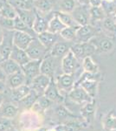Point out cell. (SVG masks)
Masks as SVG:
<instances>
[{"mask_svg":"<svg viewBox=\"0 0 116 131\" xmlns=\"http://www.w3.org/2000/svg\"><path fill=\"white\" fill-rule=\"evenodd\" d=\"M25 51L31 60H42L49 52L37 37L32 39Z\"/></svg>","mask_w":116,"mask_h":131,"instance_id":"cell-1","label":"cell"},{"mask_svg":"<svg viewBox=\"0 0 116 131\" xmlns=\"http://www.w3.org/2000/svg\"><path fill=\"white\" fill-rule=\"evenodd\" d=\"M70 51L79 61H82L84 58L88 56H91L93 53L96 52L95 46L90 41L87 42V43L73 42Z\"/></svg>","mask_w":116,"mask_h":131,"instance_id":"cell-2","label":"cell"},{"mask_svg":"<svg viewBox=\"0 0 116 131\" xmlns=\"http://www.w3.org/2000/svg\"><path fill=\"white\" fill-rule=\"evenodd\" d=\"M99 34H100V30L96 26H94L90 24L81 25L76 31V37H75V42L87 43Z\"/></svg>","mask_w":116,"mask_h":131,"instance_id":"cell-3","label":"cell"},{"mask_svg":"<svg viewBox=\"0 0 116 131\" xmlns=\"http://www.w3.org/2000/svg\"><path fill=\"white\" fill-rule=\"evenodd\" d=\"M80 67L79 60H77L71 51H69L65 56L62 57L61 61V67L63 73L75 74Z\"/></svg>","mask_w":116,"mask_h":131,"instance_id":"cell-4","label":"cell"},{"mask_svg":"<svg viewBox=\"0 0 116 131\" xmlns=\"http://www.w3.org/2000/svg\"><path fill=\"white\" fill-rule=\"evenodd\" d=\"M42 60H29L28 63L21 67V69L24 72L25 77H26L27 85H30L31 81L34 78L37 77L41 73L40 67H41Z\"/></svg>","mask_w":116,"mask_h":131,"instance_id":"cell-5","label":"cell"},{"mask_svg":"<svg viewBox=\"0 0 116 131\" xmlns=\"http://www.w3.org/2000/svg\"><path fill=\"white\" fill-rule=\"evenodd\" d=\"M71 14L78 25H88L90 22V5H78Z\"/></svg>","mask_w":116,"mask_h":131,"instance_id":"cell-6","label":"cell"},{"mask_svg":"<svg viewBox=\"0 0 116 131\" xmlns=\"http://www.w3.org/2000/svg\"><path fill=\"white\" fill-rule=\"evenodd\" d=\"M67 95H68V98L71 101H73V102H75V103H77V104H80V105L94 101V98H92V97L80 86H75Z\"/></svg>","mask_w":116,"mask_h":131,"instance_id":"cell-7","label":"cell"},{"mask_svg":"<svg viewBox=\"0 0 116 131\" xmlns=\"http://www.w3.org/2000/svg\"><path fill=\"white\" fill-rule=\"evenodd\" d=\"M13 32L14 31L4 30V38L0 44V53L4 60L10 59L13 48Z\"/></svg>","mask_w":116,"mask_h":131,"instance_id":"cell-8","label":"cell"},{"mask_svg":"<svg viewBox=\"0 0 116 131\" xmlns=\"http://www.w3.org/2000/svg\"><path fill=\"white\" fill-rule=\"evenodd\" d=\"M58 58L52 56L48 52L41 61V67H40V72L41 73L48 75V77L53 79V76L56 68V60Z\"/></svg>","mask_w":116,"mask_h":131,"instance_id":"cell-9","label":"cell"},{"mask_svg":"<svg viewBox=\"0 0 116 131\" xmlns=\"http://www.w3.org/2000/svg\"><path fill=\"white\" fill-rule=\"evenodd\" d=\"M51 80L52 78L48 77V75L40 73L39 75H37V77L33 79L29 86H30L31 89L36 91L39 95H43L46 88H48V86L51 82Z\"/></svg>","mask_w":116,"mask_h":131,"instance_id":"cell-10","label":"cell"},{"mask_svg":"<svg viewBox=\"0 0 116 131\" xmlns=\"http://www.w3.org/2000/svg\"><path fill=\"white\" fill-rule=\"evenodd\" d=\"M56 85L61 93L66 92L67 94L75 88V77L74 74L62 73L59 75L56 80Z\"/></svg>","mask_w":116,"mask_h":131,"instance_id":"cell-11","label":"cell"},{"mask_svg":"<svg viewBox=\"0 0 116 131\" xmlns=\"http://www.w3.org/2000/svg\"><path fill=\"white\" fill-rule=\"evenodd\" d=\"M90 42L94 44L95 46L96 52H101V53H107L110 52L114 47V44H113V40L109 38H98L94 37L92 39Z\"/></svg>","mask_w":116,"mask_h":131,"instance_id":"cell-12","label":"cell"},{"mask_svg":"<svg viewBox=\"0 0 116 131\" xmlns=\"http://www.w3.org/2000/svg\"><path fill=\"white\" fill-rule=\"evenodd\" d=\"M5 83L8 88L10 89H13V88H18V86L25 85L26 83V77H25L24 72L22 69L16 73H12L10 75H8L5 80Z\"/></svg>","mask_w":116,"mask_h":131,"instance_id":"cell-13","label":"cell"},{"mask_svg":"<svg viewBox=\"0 0 116 131\" xmlns=\"http://www.w3.org/2000/svg\"><path fill=\"white\" fill-rule=\"evenodd\" d=\"M73 42L66 41L64 39L62 40H59L56 42L52 47V49L50 50L49 53L52 56L56 57V58H62L63 56H65L67 53L70 51L71 46H72Z\"/></svg>","mask_w":116,"mask_h":131,"instance_id":"cell-14","label":"cell"},{"mask_svg":"<svg viewBox=\"0 0 116 131\" xmlns=\"http://www.w3.org/2000/svg\"><path fill=\"white\" fill-rule=\"evenodd\" d=\"M59 0H34V9L42 14H48L58 5Z\"/></svg>","mask_w":116,"mask_h":131,"instance_id":"cell-15","label":"cell"},{"mask_svg":"<svg viewBox=\"0 0 116 131\" xmlns=\"http://www.w3.org/2000/svg\"><path fill=\"white\" fill-rule=\"evenodd\" d=\"M61 38L60 34H56V33H52L48 31H46L44 32H42L37 35V39L42 42V44L45 46L46 49L48 52L52 49L55 44L56 43L59 39Z\"/></svg>","mask_w":116,"mask_h":131,"instance_id":"cell-16","label":"cell"},{"mask_svg":"<svg viewBox=\"0 0 116 131\" xmlns=\"http://www.w3.org/2000/svg\"><path fill=\"white\" fill-rule=\"evenodd\" d=\"M33 39L34 38L32 36L25 32L18 31H14L13 32V45L21 49H26Z\"/></svg>","mask_w":116,"mask_h":131,"instance_id":"cell-17","label":"cell"},{"mask_svg":"<svg viewBox=\"0 0 116 131\" xmlns=\"http://www.w3.org/2000/svg\"><path fill=\"white\" fill-rule=\"evenodd\" d=\"M43 95L47 97L48 100H50L52 102L61 103L62 101H63V96L62 95L60 91H59L57 85L54 81L53 79L51 80V82L48 86V88H46Z\"/></svg>","mask_w":116,"mask_h":131,"instance_id":"cell-18","label":"cell"},{"mask_svg":"<svg viewBox=\"0 0 116 131\" xmlns=\"http://www.w3.org/2000/svg\"><path fill=\"white\" fill-rule=\"evenodd\" d=\"M30 90H31L30 86L26 85V84L18 86V88H13V89H10V101L18 104L22 99H24V97L30 92Z\"/></svg>","mask_w":116,"mask_h":131,"instance_id":"cell-19","label":"cell"},{"mask_svg":"<svg viewBox=\"0 0 116 131\" xmlns=\"http://www.w3.org/2000/svg\"><path fill=\"white\" fill-rule=\"evenodd\" d=\"M19 112V107L18 104L11 101L9 102H5L0 107V117H5L9 119H13L18 115Z\"/></svg>","mask_w":116,"mask_h":131,"instance_id":"cell-20","label":"cell"},{"mask_svg":"<svg viewBox=\"0 0 116 131\" xmlns=\"http://www.w3.org/2000/svg\"><path fill=\"white\" fill-rule=\"evenodd\" d=\"M48 22H49V20H48L43 16V14L40 13L37 10H36V18L32 25L33 30H34V31L37 35L48 31Z\"/></svg>","mask_w":116,"mask_h":131,"instance_id":"cell-21","label":"cell"},{"mask_svg":"<svg viewBox=\"0 0 116 131\" xmlns=\"http://www.w3.org/2000/svg\"><path fill=\"white\" fill-rule=\"evenodd\" d=\"M10 59H11L12 60H14L15 62L18 63L20 67L25 65L26 63H28L30 60V59L29 58L28 54H27L26 51L16 47L15 46H13V48H12Z\"/></svg>","mask_w":116,"mask_h":131,"instance_id":"cell-22","label":"cell"},{"mask_svg":"<svg viewBox=\"0 0 116 131\" xmlns=\"http://www.w3.org/2000/svg\"><path fill=\"white\" fill-rule=\"evenodd\" d=\"M98 84L99 82L97 80L88 79V80H83V81H77L75 86H81L92 98H94L97 94V91H98Z\"/></svg>","mask_w":116,"mask_h":131,"instance_id":"cell-23","label":"cell"},{"mask_svg":"<svg viewBox=\"0 0 116 131\" xmlns=\"http://www.w3.org/2000/svg\"><path fill=\"white\" fill-rule=\"evenodd\" d=\"M107 17V13L102 6H90V22L89 24L95 26L96 23H102Z\"/></svg>","mask_w":116,"mask_h":131,"instance_id":"cell-24","label":"cell"},{"mask_svg":"<svg viewBox=\"0 0 116 131\" xmlns=\"http://www.w3.org/2000/svg\"><path fill=\"white\" fill-rule=\"evenodd\" d=\"M39 96H41V95H39L36 91L31 89L30 92H29L24 99H22V100L18 103V107H22L24 110H29V109L32 108L33 105L35 104V102L37 101Z\"/></svg>","mask_w":116,"mask_h":131,"instance_id":"cell-25","label":"cell"},{"mask_svg":"<svg viewBox=\"0 0 116 131\" xmlns=\"http://www.w3.org/2000/svg\"><path fill=\"white\" fill-rule=\"evenodd\" d=\"M18 12V17L22 21L29 26L32 27L33 23L36 18V10H22V9H16Z\"/></svg>","mask_w":116,"mask_h":131,"instance_id":"cell-26","label":"cell"},{"mask_svg":"<svg viewBox=\"0 0 116 131\" xmlns=\"http://www.w3.org/2000/svg\"><path fill=\"white\" fill-rule=\"evenodd\" d=\"M52 101L50 100H48L46 96H44L43 94L38 97V99L37 100V101L35 102V104L33 105L31 110L36 112V113L42 114L43 113L46 109H48V107L52 105Z\"/></svg>","mask_w":116,"mask_h":131,"instance_id":"cell-27","label":"cell"},{"mask_svg":"<svg viewBox=\"0 0 116 131\" xmlns=\"http://www.w3.org/2000/svg\"><path fill=\"white\" fill-rule=\"evenodd\" d=\"M65 27L66 26L63 25V23L61 21V19L58 18V16L56 14V12H55L53 17L50 18L49 22H48V31L52 33L60 34V32L62 31V29L65 28Z\"/></svg>","mask_w":116,"mask_h":131,"instance_id":"cell-28","label":"cell"},{"mask_svg":"<svg viewBox=\"0 0 116 131\" xmlns=\"http://www.w3.org/2000/svg\"><path fill=\"white\" fill-rule=\"evenodd\" d=\"M14 31H22V32H25L27 34L32 36L33 38H37V34L35 32L32 27L27 25L24 21H22L18 17L14 18Z\"/></svg>","mask_w":116,"mask_h":131,"instance_id":"cell-29","label":"cell"},{"mask_svg":"<svg viewBox=\"0 0 116 131\" xmlns=\"http://www.w3.org/2000/svg\"><path fill=\"white\" fill-rule=\"evenodd\" d=\"M0 67L3 68V70L5 71V73H6V75L7 76L21 70L20 66L18 65L16 62H15L14 60H12L11 59L4 60L3 61H2L1 64H0Z\"/></svg>","mask_w":116,"mask_h":131,"instance_id":"cell-30","label":"cell"},{"mask_svg":"<svg viewBox=\"0 0 116 131\" xmlns=\"http://www.w3.org/2000/svg\"><path fill=\"white\" fill-rule=\"evenodd\" d=\"M81 67L84 72L91 73H99V66L94 62L91 56H88L84 58L81 61Z\"/></svg>","mask_w":116,"mask_h":131,"instance_id":"cell-31","label":"cell"},{"mask_svg":"<svg viewBox=\"0 0 116 131\" xmlns=\"http://www.w3.org/2000/svg\"><path fill=\"white\" fill-rule=\"evenodd\" d=\"M56 14L58 16V18H60L66 27H75V28L80 27V25H78L75 20L74 19L71 13H67V12H62L58 10V12H56Z\"/></svg>","mask_w":116,"mask_h":131,"instance_id":"cell-32","label":"cell"},{"mask_svg":"<svg viewBox=\"0 0 116 131\" xmlns=\"http://www.w3.org/2000/svg\"><path fill=\"white\" fill-rule=\"evenodd\" d=\"M78 5L76 0H59L58 9L59 12L72 13V12Z\"/></svg>","mask_w":116,"mask_h":131,"instance_id":"cell-33","label":"cell"},{"mask_svg":"<svg viewBox=\"0 0 116 131\" xmlns=\"http://www.w3.org/2000/svg\"><path fill=\"white\" fill-rule=\"evenodd\" d=\"M16 9L32 10L34 9V0H7Z\"/></svg>","mask_w":116,"mask_h":131,"instance_id":"cell-34","label":"cell"},{"mask_svg":"<svg viewBox=\"0 0 116 131\" xmlns=\"http://www.w3.org/2000/svg\"><path fill=\"white\" fill-rule=\"evenodd\" d=\"M102 28L103 31L108 34H115L116 33V22L113 17L107 16L102 22Z\"/></svg>","mask_w":116,"mask_h":131,"instance_id":"cell-35","label":"cell"},{"mask_svg":"<svg viewBox=\"0 0 116 131\" xmlns=\"http://www.w3.org/2000/svg\"><path fill=\"white\" fill-rule=\"evenodd\" d=\"M0 16L4 17V18L14 19V18H16V17H18V12H16V8L13 7L10 3H8V2L6 1L4 7L0 10Z\"/></svg>","mask_w":116,"mask_h":131,"instance_id":"cell-36","label":"cell"},{"mask_svg":"<svg viewBox=\"0 0 116 131\" xmlns=\"http://www.w3.org/2000/svg\"><path fill=\"white\" fill-rule=\"evenodd\" d=\"M79 28V27H78ZM78 28L75 27H65L60 32V36L62 39L69 42H74L76 37V31Z\"/></svg>","mask_w":116,"mask_h":131,"instance_id":"cell-37","label":"cell"},{"mask_svg":"<svg viewBox=\"0 0 116 131\" xmlns=\"http://www.w3.org/2000/svg\"><path fill=\"white\" fill-rule=\"evenodd\" d=\"M105 130L107 131H115L116 130V117L113 114H108L103 121Z\"/></svg>","mask_w":116,"mask_h":131,"instance_id":"cell-38","label":"cell"},{"mask_svg":"<svg viewBox=\"0 0 116 131\" xmlns=\"http://www.w3.org/2000/svg\"><path fill=\"white\" fill-rule=\"evenodd\" d=\"M94 101H90V102H87L83 107H81V113L82 114V115L85 116L86 118H90L94 115Z\"/></svg>","mask_w":116,"mask_h":131,"instance_id":"cell-39","label":"cell"},{"mask_svg":"<svg viewBox=\"0 0 116 131\" xmlns=\"http://www.w3.org/2000/svg\"><path fill=\"white\" fill-rule=\"evenodd\" d=\"M0 26L3 30L14 31V19L0 16Z\"/></svg>","mask_w":116,"mask_h":131,"instance_id":"cell-40","label":"cell"},{"mask_svg":"<svg viewBox=\"0 0 116 131\" xmlns=\"http://www.w3.org/2000/svg\"><path fill=\"white\" fill-rule=\"evenodd\" d=\"M64 128L66 131H81L82 129L81 124L77 122H68L64 124Z\"/></svg>","mask_w":116,"mask_h":131,"instance_id":"cell-41","label":"cell"},{"mask_svg":"<svg viewBox=\"0 0 116 131\" xmlns=\"http://www.w3.org/2000/svg\"><path fill=\"white\" fill-rule=\"evenodd\" d=\"M12 127L11 119L5 117H0V131H6Z\"/></svg>","mask_w":116,"mask_h":131,"instance_id":"cell-42","label":"cell"},{"mask_svg":"<svg viewBox=\"0 0 116 131\" xmlns=\"http://www.w3.org/2000/svg\"><path fill=\"white\" fill-rule=\"evenodd\" d=\"M56 115L58 116L59 118H65L67 115H69V111L67 110L66 108H65L63 106H59L56 107Z\"/></svg>","mask_w":116,"mask_h":131,"instance_id":"cell-43","label":"cell"},{"mask_svg":"<svg viewBox=\"0 0 116 131\" xmlns=\"http://www.w3.org/2000/svg\"><path fill=\"white\" fill-rule=\"evenodd\" d=\"M102 0H90V6H102Z\"/></svg>","mask_w":116,"mask_h":131,"instance_id":"cell-44","label":"cell"},{"mask_svg":"<svg viewBox=\"0 0 116 131\" xmlns=\"http://www.w3.org/2000/svg\"><path fill=\"white\" fill-rule=\"evenodd\" d=\"M7 86H6L5 81H0V93L5 92L6 89H7Z\"/></svg>","mask_w":116,"mask_h":131,"instance_id":"cell-45","label":"cell"},{"mask_svg":"<svg viewBox=\"0 0 116 131\" xmlns=\"http://www.w3.org/2000/svg\"><path fill=\"white\" fill-rule=\"evenodd\" d=\"M6 78H7V75H6V73H5V71L3 70V68L0 67V81H5Z\"/></svg>","mask_w":116,"mask_h":131,"instance_id":"cell-46","label":"cell"},{"mask_svg":"<svg viewBox=\"0 0 116 131\" xmlns=\"http://www.w3.org/2000/svg\"><path fill=\"white\" fill-rule=\"evenodd\" d=\"M78 5H90V0H76Z\"/></svg>","mask_w":116,"mask_h":131,"instance_id":"cell-47","label":"cell"},{"mask_svg":"<svg viewBox=\"0 0 116 131\" xmlns=\"http://www.w3.org/2000/svg\"><path fill=\"white\" fill-rule=\"evenodd\" d=\"M5 92L0 93V107L5 102Z\"/></svg>","mask_w":116,"mask_h":131,"instance_id":"cell-48","label":"cell"},{"mask_svg":"<svg viewBox=\"0 0 116 131\" xmlns=\"http://www.w3.org/2000/svg\"><path fill=\"white\" fill-rule=\"evenodd\" d=\"M56 128V131H66V130H65L64 125H59V126H57L56 128Z\"/></svg>","mask_w":116,"mask_h":131,"instance_id":"cell-49","label":"cell"},{"mask_svg":"<svg viewBox=\"0 0 116 131\" xmlns=\"http://www.w3.org/2000/svg\"><path fill=\"white\" fill-rule=\"evenodd\" d=\"M3 38H4V30L0 26V44H1L2 40H3Z\"/></svg>","mask_w":116,"mask_h":131,"instance_id":"cell-50","label":"cell"},{"mask_svg":"<svg viewBox=\"0 0 116 131\" xmlns=\"http://www.w3.org/2000/svg\"><path fill=\"white\" fill-rule=\"evenodd\" d=\"M6 1H7V0H0V10H1L2 8L4 7V5H5V4L6 3Z\"/></svg>","mask_w":116,"mask_h":131,"instance_id":"cell-51","label":"cell"},{"mask_svg":"<svg viewBox=\"0 0 116 131\" xmlns=\"http://www.w3.org/2000/svg\"><path fill=\"white\" fill-rule=\"evenodd\" d=\"M112 17H113V18L114 19V21L116 22V9L113 10V12H112Z\"/></svg>","mask_w":116,"mask_h":131,"instance_id":"cell-52","label":"cell"},{"mask_svg":"<svg viewBox=\"0 0 116 131\" xmlns=\"http://www.w3.org/2000/svg\"><path fill=\"white\" fill-rule=\"evenodd\" d=\"M6 131H18V130H16L15 128H13V127H11V128H10L9 129H7Z\"/></svg>","mask_w":116,"mask_h":131,"instance_id":"cell-53","label":"cell"},{"mask_svg":"<svg viewBox=\"0 0 116 131\" xmlns=\"http://www.w3.org/2000/svg\"><path fill=\"white\" fill-rule=\"evenodd\" d=\"M106 3H113V2L115 1V0H104Z\"/></svg>","mask_w":116,"mask_h":131,"instance_id":"cell-54","label":"cell"},{"mask_svg":"<svg viewBox=\"0 0 116 131\" xmlns=\"http://www.w3.org/2000/svg\"><path fill=\"white\" fill-rule=\"evenodd\" d=\"M4 60V59H3V57H2V55H1V53H0V64L2 63V61Z\"/></svg>","mask_w":116,"mask_h":131,"instance_id":"cell-55","label":"cell"},{"mask_svg":"<svg viewBox=\"0 0 116 131\" xmlns=\"http://www.w3.org/2000/svg\"><path fill=\"white\" fill-rule=\"evenodd\" d=\"M46 131H56V128H49V129H46Z\"/></svg>","mask_w":116,"mask_h":131,"instance_id":"cell-56","label":"cell"},{"mask_svg":"<svg viewBox=\"0 0 116 131\" xmlns=\"http://www.w3.org/2000/svg\"><path fill=\"white\" fill-rule=\"evenodd\" d=\"M102 1H104V0H102Z\"/></svg>","mask_w":116,"mask_h":131,"instance_id":"cell-57","label":"cell"}]
</instances>
